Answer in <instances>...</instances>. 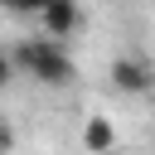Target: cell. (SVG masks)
<instances>
[{
  "label": "cell",
  "instance_id": "obj_1",
  "mask_svg": "<svg viewBox=\"0 0 155 155\" xmlns=\"http://www.w3.org/2000/svg\"><path fill=\"white\" fill-rule=\"evenodd\" d=\"M15 53V68L24 73V78H34V82H44V87H68L73 82V53L63 48V39H53V34H44V39H24V44H15L10 48Z\"/></svg>",
  "mask_w": 155,
  "mask_h": 155
},
{
  "label": "cell",
  "instance_id": "obj_2",
  "mask_svg": "<svg viewBox=\"0 0 155 155\" xmlns=\"http://www.w3.org/2000/svg\"><path fill=\"white\" fill-rule=\"evenodd\" d=\"M107 78H111V87H116V92H126V97H145V92L155 87V68H150L145 58H136V53L111 58Z\"/></svg>",
  "mask_w": 155,
  "mask_h": 155
},
{
  "label": "cell",
  "instance_id": "obj_3",
  "mask_svg": "<svg viewBox=\"0 0 155 155\" xmlns=\"http://www.w3.org/2000/svg\"><path fill=\"white\" fill-rule=\"evenodd\" d=\"M39 29L53 34V39L78 34V29H82V5H78V0H48V5L39 10Z\"/></svg>",
  "mask_w": 155,
  "mask_h": 155
},
{
  "label": "cell",
  "instance_id": "obj_4",
  "mask_svg": "<svg viewBox=\"0 0 155 155\" xmlns=\"http://www.w3.org/2000/svg\"><path fill=\"white\" fill-rule=\"evenodd\" d=\"M111 145H116V126L107 116H92L82 131V150H111Z\"/></svg>",
  "mask_w": 155,
  "mask_h": 155
},
{
  "label": "cell",
  "instance_id": "obj_5",
  "mask_svg": "<svg viewBox=\"0 0 155 155\" xmlns=\"http://www.w3.org/2000/svg\"><path fill=\"white\" fill-rule=\"evenodd\" d=\"M48 0H0V10H10V15H39Z\"/></svg>",
  "mask_w": 155,
  "mask_h": 155
},
{
  "label": "cell",
  "instance_id": "obj_6",
  "mask_svg": "<svg viewBox=\"0 0 155 155\" xmlns=\"http://www.w3.org/2000/svg\"><path fill=\"white\" fill-rule=\"evenodd\" d=\"M15 73H19V68H15V53H10V48H0V92L15 82Z\"/></svg>",
  "mask_w": 155,
  "mask_h": 155
},
{
  "label": "cell",
  "instance_id": "obj_7",
  "mask_svg": "<svg viewBox=\"0 0 155 155\" xmlns=\"http://www.w3.org/2000/svg\"><path fill=\"white\" fill-rule=\"evenodd\" d=\"M0 140H5V136H0Z\"/></svg>",
  "mask_w": 155,
  "mask_h": 155
}]
</instances>
